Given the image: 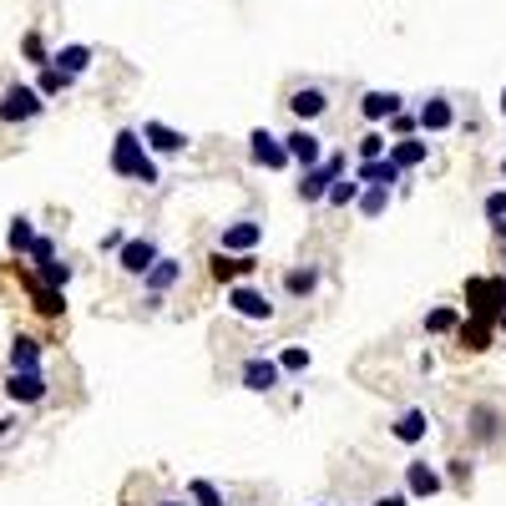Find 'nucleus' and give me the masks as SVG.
<instances>
[{
	"mask_svg": "<svg viewBox=\"0 0 506 506\" xmlns=\"http://www.w3.org/2000/svg\"><path fill=\"white\" fill-rule=\"evenodd\" d=\"M107 167H111L117 177H127V183H142V187H157V183H163V173H157V157L147 153V142H142V132H137V127H121V132L111 137Z\"/></svg>",
	"mask_w": 506,
	"mask_h": 506,
	"instance_id": "nucleus-1",
	"label": "nucleus"
},
{
	"mask_svg": "<svg viewBox=\"0 0 506 506\" xmlns=\"http://www.w3.org/2000/svg\"><path fill=\"white\" fill-rule=\"evenodd\" d=\"M466 314L476 320H491L501 330V314H506V274H471L466 279Z\"/></svg>",
	"mask_w": 506,
	"mask_h": 506,
	"instance_id": "nucleus-2",
	"label": "nucleus"
},
{
	"mask_svg": "<svg viewBox=\"0 0 506 506\" xmlns=\"http://www.w3.org/2000/svg\"><path fill=\"white\" fill-rule=\"evenodd\" d=\"M466 440L471 446H501L506 440V410L496 406V400H476V406H466Z\"/></svg>",
	"mask_w": 506,
	"mask_h": 506,
	"instance_id": "nucleus-3",
	"label": "nucleus"
},
{
	"mask_svg": "<svg viewBox=\"0 0 506 506\" xmlns=\"http://www.w3.org/2000/svg\"><path fill=\"white\" fill-rule=\"evenodd\" d=\"M344 167H350V157H344V153H330L320 167H309V173H299V203H304V208L324 203L330 183H340V177H344Z\"/></svg>",
	"mask_w": 506,
	"mask_h": 506,
	"instance_id": "nucleus-4",
	"label": "nucleus"
},
{
	"mask_svg": "<svg viewBox=\"0 0 506 506\" xmlns=\"http://www.w3.org/2000/svg\"><path fill=\"white\" fill-rule=\"evenodd\" d=\"M46 111V97L36 87H26V81H11V87L0 91V121L5 127H16V121H36Z\"/></svg>",
	"mask_w": 506,
	"mask_h": 506,
	"instance_id": "nucleus-5",
	"label": "nucleus"
},
{
	"mask_svg": "<svg viewBox=\"0 0 506 506\" xmlns=\"http://www.w3.org/2000/svg\"><path fill=\"white\" fill-rule=\"evenodd\" d=\"M228 309L238 314V320H248V324H269L279 314V304L264 294V289H253V284H228Z\"/></svg>",
	"mask_w": 506,
	"mask_h": 506,
	"instance_id": "nucleus-6",
	"label": "nucleus"
},
{
	"mask_svg": "<svg viewBox=\"0 0 506 506\" xmlns=\"http://www.w3.org/2000/svg\"><path fill=\"white\" fill-rule=\"evenodd\" d=\"M238 385L253 390V395H274V390L284 385V370H279L274 354H248V360L238 364Z\"/></svg>",
	"mask_w": 506,
	"mask_h": 506,
	"instance_id": "nucleus-7",
	"label": "nucleus"
},
{
	"mask_svg": "<svg viewBox=\"0 0 506 506\" xmlns=\"http://www.w3.org/2000/svg\"><path fill=\"white\" fill-rule=\"evenodd\" d=\"M253 274H258V253H223V248L208 253V279L213 284H248Z\"/></svg>",
	"mask_w": 506,
	"mask_h": 506,
	"instance_id": "nucleus-8",
	"label": "nucleus"
},
{
	"mask_svg": "<svg viewBox=\"0 0 506 506\" xmlns=\"http://www.w3.org/2000/svg\"><path fill=\"white\" fill-rule=\"evenodd\" d=\"M248 163L264 167V173H284V167H294V163H289L284 137H274L269 127H253V132H248Z\"/></svg>",
	"mask_w": 506,
	"mask_h": 506,
	"instance_id": "nucleus-9",
	"label": "nucleus"
},
{
	"mask_svg": "<svg viewBox=\"0 0 506 506\" xmlns=\"http://www.w3.org/2000/svg\"><path fill=\"white\" fill-rule=\"evenodd\" d=\"M137 132H142V142H147V153H153V157H183L187 147H193V137L177 132V127H167V121H157V117H147Z\"/></svg>",
	"mask_w": 506,
	"mask_h": 506,
	"instance_id": "nucleus-10",
	"label": "nucleus"
},
{
	"mask_svg": "<svg viewBox=\"0 0 506 506\" xmlns=\"http://www.w3.org/2000/svg\"><path fill=\"white\" fill-rule=\"evenodd\" d=\"M177 284H183V264H177V258H167V253H163V258H157V264L142 274V289H147V309H157V304H163V299L173 294Z\"/></svg>",
	"mask_w": 506,
	"mask_h": 506,
	"instance_id": "nucleus-11",
	"label": "nucleus"
},
{
	"mask_svg": "<svg viewBox=\"0 0 506 506\" xmlns=\"http://www.w3.org/2000/svg\"><path fill=\"white\" fill-rule=\"evenodd\" d=\"M157 258H163L157 238H147V233H142V238H127V243H121V253H117V269H121L127 279H142L147 269L157 264Z\"/></svg>",
	"mask_w": 506,
	"mask_h": 506,
	"instance_id": "nucleus-12",
	"label": "nucleus"
},
{
	"mask_svg": "<svg viewBox=\"0 0 506 506\" xmlns=\"http://www.w3.org/2000/svg\"><path fill=\"white\" fill-rule=\"evenodd\" d=\"M284 147H289V163H294L299 173H309V167L324 163V137L314 132V127H294V132L284 137Z\"/></svg>",
	"mask_w": 506,
	"mask_h": 506,
	"instance_id": "nucleus-13",
	"label": "nucleus"
},
{
	"mask_svg": "<svg viewBox=\"0 0 506 506\" xmlns=\"http://www.w3.org/2000/svg\"><path fill=\"white\" fill-rule=\"evenodd\" d=\"M446 491V476H440V466H430V461H406V496L410 501H430V496H440Z\"/></svg>",
	"mask_w": 506,
	"mask_h": 506,
	"instance_id": "nucleus-14",
	"label": "nucleus"
},
{
	"mask_svg": "<svg viewBox=\"0 0 506 506\" xmlns=\"http://www.w3.org/2000/svg\"><path fill=\"white\" fill-rule=\"evenodd\" d=\"M258 243H264V223L258 218H233V223H223V233H218L223 253H258Z\"/></svg>",
	"mask_w": 506,
	"mask_h": 506,
	"instance_id": "nucleus-15",
	"label": "nucleus"
},
{
	"mask_svg": "<svg viewBox=\"0 0 506 506\" xmlns=\"http://www.w3.org/2000/svg\"><path fill=\"white\" fill-rule=\"evenodd\" d=\"M284 107L299 117V127H309V121H320L324 111H330V91H324V87H314V81H304V87H294V91H289V101H284Z\"/></svg>",
	"mask_w": 506,
	"mask_h": 506,
	"instance_id": "nucleus-16",
	"label": "nucleus"
},
{
	"mask_svg": "<svg viewBox=\"0 0 506 506\" xmlns=\"http://www.w3.org/2000/svg\"><path fill=\"white\" fill-rule=\"evenodd\" d=\"M46 374L41 370H11L5 374V400H16V406H41L46 400Z\"/></svg>",
	"mask_w": 506,
	"mask_h": 506,
	"instance_id": "nucleus-17",
	"label": "nucleus"
},
{
	"mask_svg": "<svg viewBox=\"0 0 506 506\" xmlns=\"http://www.w3.org/2000/svg\"><path fill=\"white\" fill-rule=\"evenodd\" d=\"M416 121H420V132H426V137L451 132V127H456V101L451 97H426V101H420V111H416Z\"/></svg>",
	"mask_w": 506,
	"mask_h": 506,
	"instance_id": "nucleus-18",
	"label": "nucleus"
},
{
	"mask_svg": "<svg viewBox=\"0 0 506 506\" xmlns=\"http://www.w3.org/2000/svg\"><path fill=\"white\" fill-rule=\"evenodd\" d=\"M390 436H395L400 446H420V440L430 436V410H426V406H410V410H400V416L390 420Z\"/></svg>",
	"mask_w": 506,
	"mask_h": 506,
	"instance_id": "nucleus-19",
	"label": "nucleus"
},
{
	"mask_svg": "<svg viewBox=\"0 0 506 506\" xmlns=\"http://www.w3.org/2000/svg\"><path fill=\"white\" fill-rule=\"evenodd\" d=\"M320 284H324V269H320V264H294V269H284V294H289V299H314V294H320Z\"/></svg>",
	"mask_w": 506,
	"mask_h": 506,
	"instance_id": "nucleus-20",
	"label": "nucleus"
},
{
	"mask_svg": "<svg viewBox=\"0 0 506 506\" xmlns=\"http://www.w3.org/2000/svg\"><path fill=\"white\" fill-rule=\"evenodd\" d=\"M354 177H360L364 187H400L406 183V173H400L390 157H370V163H354Z\"/></svg>",
	"mask_w": 506,
	"mask_h": 506,
	"instance_id": "nucleus-21",
	"label": "nucleus"
},
{
	"mask_svg": "<svg viewBox=\"0 0 506 506\" xmlns=\"http://www.w3.org/2000/svg\"><path fill=\"white\" fill-rule=\"evenodd\" d=\"M385 157L400 167V173H416V167L430 163V142H420V137H400V142H390Z\"/></svg>",
	"mask_w": 506,
	"mask_h": 506,
	"instance_id": "nucleus-22",
	"label": "nucleus"
},
{
	"mask_svg": "<svg viewBox=\"0 0 506 506\" xmlns=\"http://www.w3.org/2000/svg\"><path fill=\"white\" fill-rule=\"evenodd\" d=\"M26 294H31V304L41 309L46 320H61V314H67V294H61V289H46L36 274H26Z\"/></svg>",
	"mask_w": 506,
	"mask_h": 506,
	"instance_id": "nucleus-23",
	"label": "nucleus"
},
{
	"mask_svg": "<svg viewBox=\"0 0 506 506\" xmlns=\"http://www.w3.org/2000/svg\"><path fill=\"white\" fill-rule=\"evenodd\" d=\"M456 340H461V350L481 354V350H491V340H496V324H491V320H476V314H466V320H461V330H456Z\"/></svg>",
	"mask_w": 506,
	"mask_h": 506,
	"instance_id": "nucleus-24",
	"label": "nucleus"
},
{
	"mask_svg": "<svg viewBox=\"0 0 506 506\" xmlns=\"http://www.w3.org/2000/svg\"><path fill=\"white\" fill-rule=\"evenodd\" d=\"M400 101H406L400 91H364V97H360V117L364 121H390L400 111Z\"/></svg>",
	"mask_w": 506,
	"mask_h": 506,
	"instance_id": "nucleus-25",
	"label": "nucleus"
},
{
	"mask_svg": "<svg viewBox=\"0 0 506 506\" xmlns=\"http://www.w3.org/2000/svg\"><path fill=\"white\" fill-rule=\"evenodd\" d=\"M51 67L61 71V77H71V81L87 77L91 71V46H61V51L51 56Z\"/></svg>",
	"mask_w": 506,
	"mask_h": 506,
	"instance_id": "nucleus-26",
	"label": "nucleus"
},
{
	"mask_svg": "<svg viewBox=\"0 0 506 506\" xmlns=\"http://www.w3.org/2000/svg\"><path fill=\"white\" fill-rule=\"evenodd\" d=\"M11 370H41V340L36 334H16L11 340Z\"/></svg>",
	"mask_w": 506,
	"mask_h": 506,
	"instance_id": "nucleus-27",
	"label": "nucleus"
},
{
	"mask_svg": "<svg viewBox=\"0 0 506 506\" xmlns=\"http://www.w3.org/2000/svg\"><path fill=\"white\" fill-rule=\"evenodd\" d=\"M41 238V233H36V223L26 218V213H16L11 218V228H5V248L16 253V258H21V253H31V243Z\"/></svg>",
	"mask_w": 506,
	"mask_h": 506,
	"instance_id": "nucleus-28",
	"label": "nucleus"
},
{
	"mask_svg": "<svg viewBox=\"0 0 506 506\" xmlns=\"http://www.w3.org/2000/svg\"><path fill=\"white\" fill-rule=\"evenodd\" d=\"M461 320H466V314L456 304H440V309H430V314H426V334H456V330H461Z\"/></svg>",
	"mask_w": 506,
	"mask_h": 506,
	"instance_id": "nucleus-29",
	"label": "nucleus"
},
{
	"mask_svg": "<svg viewBox=\"0 0 506 506\" xmlns=\"http://www.w3.org/2000/svg\"><path fill=\"white\" fill-rule=\"evenodd\" d=\"M360 193H364L360 177H340V183H330L324 203H330V208H354V203H360Z\"/></svg>",
	"mask_w": 506,
	"mask_h": 506,
	"instance_id": "nucleus-30",
	"label": "nucleus"
},
{
	"mask_svg": "<svg viewBox=\"0 0 506 506\" xmlns=\"http://www.w3.org/2000/svg\"><path fill=\"white\" fill-rule=\"evenodd\" d=\"M274 360H279V370H284V374H304L309 364H314V350H309V344H284Z\"/></svg>",
	"mask_w": 506,
	"mask_h": 506,
	"instance_id": "nucleus-31",
	"label": "nucleus"
},
{
	"mask_svg": "<svg viewBox=\"0 0 506 506\" xmlns=\"http://www.w3.org/2000/svg\"><path fill=\"white\" fill-rule=\"evenodd\" d=\"M354 208H360V218H385L390 213V187H364Z\"/></svg>",
	"mask_w": 506,
	"mask_h": 506,
	"instance_id": "nucleus-32",
	"label": "nucleus"
},
{
	"mask_svg": "<svg viewBox=\"0 0 506 506\" xmlns=\"http://www.w3.org/2000/svg\"><path fill=\"white\" fill-rule=\"evenodd\" d=\"M36 279H41L46 289H61V294H67V284H71V264H67V258H51V264H36Z\"/></svg>",
	"mask_w": 506,
	"mask_h": 506,
	"instance_id": "nucleus-33",
	"label": "nucleus"
},
{
	"mask_svg": "<svg viewBox=\"0 0 506 506\" xmlns=\"http://www.w3.org/2000/svg\"><path fill=\"white\" fill-rule=\"evenodd\" d=\"M187 501H193V506H228V496H223L213 481H203V476H198V481H187Z\"/></svg>",
	"mask_w": 506,
	"mask_h": 506,
	"instance_id": "nucleus-34",
	"label": "nucleus"
},
{
	"mask_svg": "<svg viewBox=\"0 0 506 506\" xmlns=\"http://www.w3.org/2000/svg\"><path fill=\"white\" fill-rule=\"evenodd\" d=\"M21 51H26V61H31L36 71H41V67H51V51H46L41 31H26V36H21Z\"/></svg>",
	"mask_w": 506,
	"mask_h": 506,
	"instance_id": "nucleus-35",
	"label": "nucleus"
},
{
	"mask_svg": "<svg viewBox=\"0 0 506 506\" xmlns=\"http://www.w3.org/2000/svg\"><path fill=\"white\" fill-rule=\"evenodd\" d=\"M390 153V137L385 132H364L360 142H354V157H360V163H370V157H385Z\"/></svg>",
	"mask_w": 506,
	"mask_h": 506,
	"instance_id": "nucleus-36",
	"label": "nucleus"
},
{
	"mask_svg": "<svg viewBox=\"0 0 506 506\" xmlns=\"http://www.w3.org/2000/svg\"><path fill=\"white\" fill-rule=\"evenodd\" d=\"M67 87H71V77H61L56 67H41V81H36V91H41L46 101H51V97H61Z\"/></svg>",
	"mask_w": 506,
	"mask_h": 506,
	"instance_id": "nucleus-37",
	"label": "nucleus"
},
{
	"mask_svg": "<svg viewBox=\"0 0 506 506\" xmlns=\"http://www.w3.org/2000/svg\"><path fill=\"white\" fill-rule=\"evenodd\" d=\"M416 132H420L416 111H406V107H400L395 117H390V132H385V137H390V142H400V137H416Z\"/></svg>",
	"mask_w": 506,
	"mask_h": 506,
	"instance_id": "nucleus-38",
	"label": "nucleus"
},
{
	"mask_svg": "<svg viewBox=\"0 0 506 506\" xmlns=\"http://www.w3.org/2000/svg\"><path fill=\"white\" fill-rule=\"evenodd\" d=\"M446 486H456V491L471 486V461H466V456H451V461H446Z\"/></svg>",
	"mask_w": 506,
	"mask_h": 506,
	"instance_id": "nucleus-39",
	"label": "nucleus"
},
{
	"mask_svg": "<svg viewBox=\"0 0 506 506\" xmlns=\"http://www.w3.org/2000/svg\"><path fill=\"white\" fill-rule=\"evenodd\" d=\"M481 213H486V223H501V218H506V187L486 193V198H481Z\"/></svg>",
	"mask_w": 506,
	"mask_h": 506,
	"instance_id": "nucleus-40",
	"label": "nucleus"
},
{
	"mask_svg": "<svg viewBox=\"0 0 506 506\" xmlns=\"http://www.w3.org/2000/svg\"><path fill=\"white\" fill-rule=\"evenodd\" d=\"M26 258H31V264H51V258H56V243H51V238H36Z\"/></svg>",
	"mask_w": 506,
	"mask_h": 506,
	"instance_id": "nucleus-41",
	"label": "nucleus"
},
{
	"mask_svg": "<svg viewBox=\"0 0 506 506\" xmlns=\"http://www.w3.org/2000/svg\"><path fill=\"white\" fill-rule=\"evenodd\" d=\"M121 243H127V228H111V233H101V253H121Z\"/></svg>",
	"mask_w": 506,
	"mask_h": 506,
	"instance_id": "nucleus-42",
	"label": "nucleus"
},
{
	"mask_svg": "<svg viewBox=\"0 0 506 506\" xmlns=\"http://www.w3.org/2000/svg\"><path fill=\"white\" fill-rule=\"evenodd\" d=\"M370 506H410V496H406V486H400V491H380Z\"/></svg>",
	"mask_w": 506,
	"mask_h": 506,
	"instance_id": "nucleus-43",
	"label": "nucleus"
},
{
	"mask_svg": "<svg viewBox=\"0 0 506 506\" xmlns=\"http://www.w3.org/2000/svg\"><path fill=\"white\" fill-rule=\"evenodd\" d=\"M11 430H16V416H0V440L11 436Z\"/></svg>",
	"mask_w": 506,
	"mask_h": 506,
	"instance_id": "nucleus-44",
	"label": "nucleus"
},
{
	"mask_svg": "<svg viewBox=\"0 0 506 506\" xmlns=\"http://www.w3.org/2000/svg\"><path fill=\"white\" fill-rule=\"evenodd\" d=\"M491 238H496V243H506V218H501V223H491Z\"/></svg>",
	"mask_w": 506,
	"mask_h": 506,
	"instance_id": "nucleus-45",
	"label": "nucleus"
},
{
	"mask_svg": "<svg viewBox=\"0 0 506 506\" xmlns=\"http://www.w3.org/2000/svg\"><path fill=\"white\" fill-rule=\"evenodd\" d=\"M153 506H193V501H183V496H163V501H153Z\"/></svg>",
	"mask_w": 506,
	"mask_h": 506,
	"instance_id": "nucleus-46",
	"label": "nucleus"
},
{
	"mask_svg": "<svg viewBox=\"0 0 506 506\" xmlns=\"http://www.w3.org/2000/svg\"><path fill=\"white\" fill-rule=\"evenodd\" d=\"M501 117H506V87H501Z\"/></svg>",
	"mask_w": 506,
	"mask_h": 506,
	"instance_id": "nucleus-47",
	"label": "nucleus"
},
{
	"mask_svg": "<svg viewBox=\"0 0 506 506\" xmlns=\"http://www.w3.org/2000/svg\"><path fill=\"white\" fill-rule=\"evenodd\" d=\"M501 177H506V157H501Z\"/></svg>",
	"mask_w": 506,
	"mask_h": 506,
	"instance_id": "nucleus-48",
	"label": "nucleus"
},
{
	"mask_svg": "<svg viewBox=\"0 0 506 506\" xmlns=\"http://www.w3.org/2000/svg\"><path fill=\"white\" fill-rule=\"evenodd\" d=\"M501 330H506V314H501Z\"/></svg>",
	"mask_w": 506,
	"mask_h": 506,
	"instance_id": "nucleus-49",
	"label": "nucleus"
}]
</instances>
